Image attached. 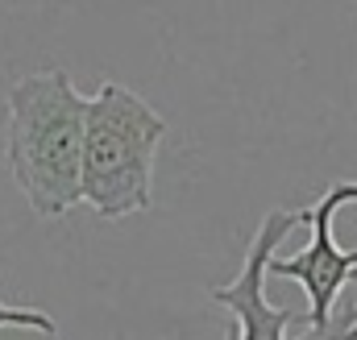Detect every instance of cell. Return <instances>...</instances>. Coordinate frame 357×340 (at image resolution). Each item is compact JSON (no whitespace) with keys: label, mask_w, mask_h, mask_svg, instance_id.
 <instances>
[{"label":"cell","mask_w":357,"mask_h":340,"mask_svg":"<svg viewBox=\"0 0 357 340\" xmlns=\"http://www.w3.org/2000/svg\"><path fill=\"white\" fill-rule=\"evenodd\" d=\"M84 95L63 67L17 79L8 91L4 167L38 216H63L79 203Z\"/></svg>","instance_id":"cell-1"},{"label":"cell","mask_w":357,"mask_h":340,"mask_svg":"<svg viewBox=\"0 0 357 340\" xmlns=\"http://www.w3.org/2000/svg\"><path fill=\"white\" fill-rule=\"evenodd\" d=\"M345 337H349V340H357V324H349V328H345Z\"/></svg>","instance_id":"cell-6"},{"label":"cell","mask_w":357,"mask_h":340,"mask_svg":"<svg viewBox=\"0 0 357 340\" xmlns=\"http://www.w3.org/2000/svg\"><path fill=\"white\" fill-rule=\"evenodd\" d=\"M299 224H303V212H295V208L266 212V220L258 224V233H254V241L245 249L241 274L229 286L212 291V303H220V307H229L237 316V337H245V340H282L287 337L295 311H282V307H274L266 299V261H270V254H278L282 237L291 229H299Z\"/></svg>","instance_id":"cell-4"},{"label":"cell","mask_w":357,"mask_h":340,"mask_svg":"<svg viewBox=\"0 0 357 340\" xmlns=\"http://www.w3.org/2000/svg\"><path fill=\"white\" fill-rule=\"evenodd\" d=\"M167 121L129 87L100 84L84 95L79 199L104 220L137 216L154 203V158Z\"/></svg>","instance_id":"cell-2"},{"label":"cell","mask_w":357,"mask_h":340,"mask_svg":"<svg viewBox=\"0 0 357 340\" xmlns=\"http://www.w3.org/2000/svg\"><path fill=\"white\" fill-rule=\"evenodd\" d=\"M0 328H29V332H46V337L59 332V324H54L50 316L29 311V307H8L4 299H0Z\"/></svg>","instance_id":"cell-5"},{"label":"cell","mask_w":357,"mask_h":340,"mask_svg":"<svg viewBox=\"0 0 357 340\" xmlns=\"http://www.w3.org/2000/svg\"><path fill=\"white\" fill-rule=\"evenodd\" d=\"M345 203H357V183H337L328 187L312 208H303V224H312V245L299 249L295 257H278L270 254L266 261V278H291L307 291L312 303V332L328 337L333 332V307L341 286L357 278V249H341L333 237V220Z\"/></svg>","instance_id":"cell-3"}]
</instances>
